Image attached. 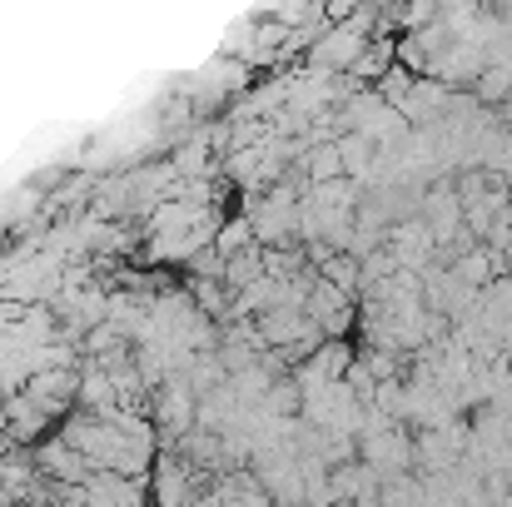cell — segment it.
Wrapping results in <instances>:
<instances>
[{
	"label": "cell",
	"mask_w": 512,
	"mask_h": 507,
	"mask_svg": "<svg viewBox=\"0 0 512 507\" xmlns=\"http://www.w3.org/2000/svg\"><path fill=\"white\" fill-rule=\"evenodd\" d=\"M75 498H80L85 507H140L145 503L140 483H135L130 473H115V468H95V473L80 483Z\"/></svg>",
	"instance_id": "1"
},
{
	"label": "cell",
	"mask_w": 512,
	"mask_h": 507,
	"mask_svg": "<svg viewBox=\"0 0 512 507\" xmlns=\"http://www.w3.org/2000/svg\"><path fill=\"white\" fill-rule=\"evenodd\" d=\"M155 498L160 507H189L194 503V468L184 458H160V478H155Z\"/></svg>",
	"instance_id": "2"
},
{
	"label": "cell",
	"mask_w": 512,
	"mask_h": 507,
	"mask_svg": "<svg viewBox=\"0 0 512 507\" xmlns=\"http://www.w3.org/2000/svg\"><path fill=\"white\" fill-rule=\"evenodd\" d=\"M194 408H199V403H194V388L174 383L170 393L160 398V423H165L174 438H179V433H189V423H194Z\"/></svg>",
	"instance_id": "3"
}]
</instances>
